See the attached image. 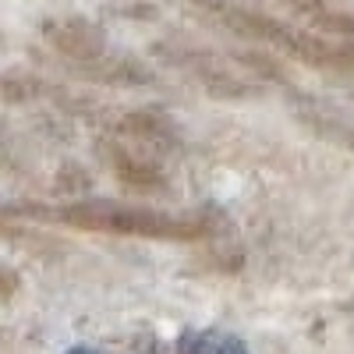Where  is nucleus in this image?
<instances>
[{
	"mask_svg": "<svg viewBox=\"0 0 354 354\" xmlns=\"http://www.w3.org/2000/svg\"><path fill=\"white\" fill-rule=\"evenodd\" d=\"M43 220H57L78 230H103V234H131V238H163V241H195L205 238L209 227L192 216H174L142 205H117V202H71L61 209H32Z\"/></svg>",
	"mask_w": 354,
	"mask_h": 354,
	"instance_id": "nucleus-1",
	"label": "nucleus"
},
{
	"mask_svg": "<svg viewBox=\"0 0 354 354\" xmlns=\"http://www.w3.org/2000/svg\"><path fill=\"white\" fill-rule=\"evenodd\" d=\"M43 36L50 39V46L57 53L71 57L75 64H96L106 57V43L88 21L82 18H61V21H50L43 25Z\"/></svg>",
	"mask_w": 354,
	"mask_h": 354,
	"instance_id": "nucleus-3",
	"label": "nucleus"
},
{
	"mask_svg": "<svg viewBox=\"0 0 354 354\" xmlns=\"http://www.w3.org/2000/svg\"><path fill=\"white\" fill-rule=\"evenodd\" d=\"M326 135H333L337 142H344V145H351V149H354V124H330Z\"/></svg>",
	"mask_w": 354,
	"mask_h": 354,
	"instance_id": "nucleus-6",
	"label": "nucleus"
},
{
	"mask_svg": "<svg viewBox=\"0 0 354 354\" xmlns=\"http://www.w3.org/2000/svg\"><path fill=\"white\" fill-rule=\"evenodd\" d=\"M185 57H188V61H181L185 71L202 88H209V93H216V96H245L248 93V78L238 75L230 64L216 61V57H205V53H185Z\"/></svg>",
	"mask_w": 354,
	"mask_h": 354,
	"instance_id": "nucleus-4",
	"label": "nucleus"
},
{
	"mask_svg": "<svg viewBox=\"0 0 354 354\" xmlns=\"http://www.w3.org/2000/svg\"><path fill=\"white\" fill-rule=\"evenodd\" d=\"M181 354H248L245 344L230 333H185L181 337Z\"/></svg>",
	"mask_w": 354,
	"mask_h": 354,
	"instance_id": "nucleus-5",
	"label": "nucleus"
},
{
	"mask_svg": "<svg viewBox=\"0 0 354 354\" xmlns=\"http://www.w3.org/2000/svg\"><path fill=\"white\" fill-rule=\"evenodd\" d=\"M68 354H93V351H88V347H71Z\"/></svg>",
	"mask_w": 354,
	"mask_h": 354,
	"instance_id": "nucleus-7",
	"label": "nucleus"
},
{
	"mask_svg": "<svg viewBox=\"0 0 354 354\" xmlns=\"http://www.w3.org/2000/svg\"><path fill=\"white\" fill-rule=\"evenodd\" d=\"M100 156L106 160L110 174H113L124 188H131V192H160V188L167 185L160 163L145 153L138 142H131V138H124V135L103 142V145H100Z\"/></svg>",
	"mask_w": 354,
	"mask_h": 354,
	"instance_id": "nucleus-2",
	"label": "nucleus"
}]
</instances>
